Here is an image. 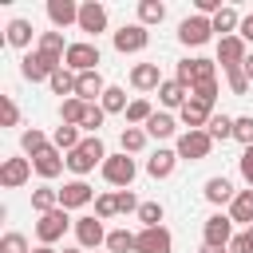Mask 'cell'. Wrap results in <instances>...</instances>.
Segmentation results:
<instances>
[{
  "instance_id": "cell-53",
  "label": "cell",
  "mask_w": 253,
  "mask_h": 253,
  "mask_svg": "<svg viewBox=\"0 0 253 253\" xmlns=\"http://www.w3.org/2000/svg\"><path fill=\"white\" fill-rule=\"evenodd\" d=\"M237 32H241V40H249V43H253V16H245V20H241V28H237Z\"/></svg>"
},
{
  "instance_id": "cell-24",
  "label": "cell",
  "mask_w": 253,
  "mask_h": 253,
  "mask_svg": "<svg viewBox=\"0 0 253 253\" xmlns=\"http://www.w3.org/2000/svg\"><path fill=\"white\" fill-rule=\"evenodd\" d=\"M233 198H237V190H233L229 178H210V182H206V202H210V206H225V202H233Z\"/></svg>"
},
{
  "instance_id": "cell-5",
  "label": "cell",
  "mask_w": 253,
  "mask_h": 253,
  "mask_svg": "<svg viewBox=\"0 0 253 253\" xmlns=\"http://www.w3.org/2000/svg\"><path fill=\"white\" fill-rule=\"evenodd\" d=\"M67 225H71V217H67L63 206L51 210V213H43V217L36 221V237H40V245H55V241L67 233Z\"/></svg>"
},
{
  "instance_id": "cell-20",
  "label": "cell",
  "mask_w": 253,
  "mask_h": 253,
  "mask_svg": "<svg viewBox=\"0 0 253 253\" xmlns=\"http://www.w3.org/2000/svg\"><path fill=\"white\" fill-rule=\"evenodd\" d=\"M47 20H51L55 28L79 24V4H71V0H47Z\"/></svg>"
},
{
  "instance_id": "cell-44",
  "label": "cell",
  "mask_w": 253,
  "mask_h": 253,
  "mask_svg": "<svg viewBox=\"0 0 253 253\" xmlns=\"http://www.w3.org/2000/svg\"><path fill=\"white\" fill-rule=\"evenodd\" d=\"M115 213H119V198H115V194H99V198H95V217L107 221V217H115Z\"/></svg>"
},
{
  "instance_id": "cell-22",
  "label": "cell",
  "mask_w": 253,
  "mask_h": 253,
  "mask_svg": "<svg viewBox=\"0 0 253 253\" xmlns=\"http://www.w3.org/2000/svg\"><path fill=\"white\" fill-rule=\"evenodd\" d=\"M174 166H178V150H154V154L146 158V174H150V178H170Z\"/></svg>"
},
{
  "instance_id": "cell-15",
  "label": "cell",
  "mask_w": 253,
  "mask_h": 253,
  "mask_svg": "<svg viewBox=\"0 0 253 253\" xmlns=\"http://www.w3.org/2000/svg\"><path fill=\"white\" fill-rule=\"evenodd\" d=\"M249 55H245V40L241 36H225V40H217V63L229 71V67H241Z\"/></svg>"
},
{
  "instance_id": "cell-37",
  "label": "cell",
  "mask_w": 253,
  "mask_h": 253,
  "mask_svg": "<svg viewBox=\"0 0 253 253\" xmlns=\"http://www.w3.org/2000/svg\"><path fill=\"white\" fill-rule=\"evenodd\" d=\"M20 146H24V154H32V158H36V154H40V150H47L51 142H47V134H43V130H36V126H32V130H24V134H20Z\"/></svg>"
},
{
  "instance_id": "cell-34",
  "label": "cell",
  "mask_w": 253,
  "mask_h": 253,
  "mask_svg": "<svg viewBox=\"0 0 253 253\" xmlns=\"http://www.w3.org/2000/svg\"><path fill=\"white\" fill-rule=\"evenodd\" d=\"M233 28H241L237 8H221V12L213 16V32H221V40H225V36H233Z\"/></svg>"
},
{
  "instance_id": "cell-38",
  "label": "cell",
  "mask_w": 253,
  "mask_h": 253,
  "mask_svg": "<svg viewBox=\"0 0 253 253\" xmlns=\"http://www.w3.org/2000/svg\"><path fill=\"white\" fill-rule=\"evenodd\" d=\"M119 142H123V154H138V150L146 146V130H142V126H126V130L119 134Z\"/></svg>"
},
{
  "instance_id": "cell-52",
  "label": "cell",
  "mask_w": 253,
  "mask_h": 253,
  "mask_svg": "<svg viewBox=\"0 0 253 253\" xmlns=\"http://www.w3.org/2000/svg\"><path fill=\"white\" fill-rule=\"evenodd\" d=\"M229 253H253L249 237H245V233H233V241H229Z\"/></svg>"
},
{
  "instance_id": "cell-35",
  "label": "cell",
  "mask_w": 253,
  "mask_h": 253,
  "mask_svg": "<svg viewBox=\"0 0 253 253\" xmlns=\"http://www.w3.org/2000/svg\"><path fill=\"white\" fill-rule=\"evenodd\" d=\"M99 107H103L107 115H119V111H126L130 103H126V91H123V87H107V95L99 99Z\"/></svg>"
},
{
  "instance_id": "cell-49",
  "label": "cell",
  "mask_w": 253,
  "mask_h": 253,
  "mask_svg": "<svg viewBox=\"0 0 253 253\" xmlns=\"http://www.w3.org/2000/svg\"><path fill=\"white\" fill-rule=\"evenodd\" d=\"M237 166H241V178H245V182H249V190H253V146H245V150H241Z\"/></svg>"
},
{
  "instance_id": "cell-1",
  "label": "cell",
  "mask_w": 253,
  "mask_h": 253,
  "mask_svg": "<svg viewBox=\"0 0 253 253\" xmlns=\"http://www.w3.org/2000/svg\"><path fill=\"white\" fill-rule=\"evenodd\" d=\"M95 162H107V150H103L99 134H87V138L67 154V170H75V174L83 178V174H91V170H95Z\"/></svg>"
},
{
  "instance_id": "cell-39",
  "label": "cell",
  "mask_w": 253,
  "mask_h": 253,
  "mask_svg": "<svg viewBox=\"0 0 253 253\" xmlns=\"http://www.w3.org/2000/svg\"><path fill=\"white\" fill-rule=\"evenodd\" d=\"M67 47H71V43H63V32H43V36H40V51H47V55H59V59H63Z\"/></svg>"
},
{
  "instance_id": "cell-48",
  "label": "cell",
  "mask_w": 253,
  "mask_h": 253,
  "mask_svg": "<svg viewBox=\"0 0 253 253\" xmlns=\"http://www.w3.org/2000/svg\"><path fill=\"white\" fill-rule=\"evenodd\" d=\"M198 103H206V107H213V99H217V83H202V87H194L190 91Z\"/></svg>"
},
{
  "instance_id": "cell-42",
  "label": "cell",
  "mask_w": 253,
  "mask_h": 253,
  "mask_svg": "<svg viewBox=\"0 0 253 253\" xmlns=\"http://www.w3.org/2000/svg\"><path fill=\"white\" fill-rule=\"evenodd\" d=\"M233 138H237L241 146H253V115L233 119Z\"/></svg>"
},
{
  "instance_id": "cell-29",
  "label": "cell",
  "mask_w": 253,
  "mask_h": 253,
  "mask_svg": "<svg viewBox=\"0 0 253 253\" xmlns=\"http://www.w3.org/2000/svg\"><path fill=\"white\" fill-rule=\"evenodd\" d=\"M79 142H83V138H79V126H67V123L55 126V134H51V146H55V150H67V154H71Z\"/></svg>"
},
{
  "instance_id": "cell-36",
  "label": "cell",
  "mask_w": 253,
  "mask_h": 253,
  "mask_svg": "<svg viewBox=\"0 0 253 253\" xmlns=\"http://www.w3.org/2000/svg\"><path fill=\"white\" fill-rule=\"evenodd\" d=\"M142 130H146L150 138H170V134H174V119H170V115H158V111H154V115H150V123H146Z\"/></svg>"
},
{
  "instance_id": "cell-40",
  "label": "cell",
  "mask_w": 253,
  "mask_h": 253,
  "mask_svg": "<svg viewBox=\"0 0 253 253\" xmlns=\"http://www.w3.org/2000/svg\"><path fill=\"white\" fill-rule=\"evenodd\" d=\"M206 134H210V138H221V142L233 138V119H229V115H213L210 126H206Z\"/></svg>"
},
{
  "instance_id": "cell-17",
  "label": "cell",
  "mask_w": 253,
  "mask_h": 253,
  "mask_svg": "<svg viewBox=\"0 0 253 253\" xmlns=\"http://www.w3.org/2000/svg\"><path fill=\"white\" fill-rule=\"evenodd\" d=\"M103 95H107V83H103V75H99V71H83V75L75 79V99L95 103V99H103Z\"/></svg>"
},
{
  "instance_id": "cell-19",
  "label": "cell",
  "mask_w": 253,
  "mask_h": 253,
  "mask_svg": "<svg viewBox=\"0 0 253 253\" xmlns=\"http://www.w3.org/2000/svg\"><path fill=\"white\" fill-rule=\"evenodd\" d=\"M166 79H162V71H158V63H134V71H130V87H138V91H158Z\"/></svg>"
},
{
  "instance_id": "cell-6",
  "label": "cell",
  "mask_w": 253,
  "mask_h": 253,
  "mask_svg": "<svg viewBox=\"0 0 253 253\" xmlns=\"http://www.w3.org/2000/svg\"><path fill=\"white\" fill-rule=\"evenodd\" d=\"M202 237L213 249H229V241H233V217L229 213H210L206 225H202Z\"/></svg>"
},
{
  "instance_id": "cell-47",
  "label": "cell",
  "mask_w": 253,
  "mask_h": 253,
  "mask_svg": "<svg viewBox=\"0 0 253 253\" xmlns=\"http://www.w3.org/2000/svg\"><path fill=\"white\" fill-rule=\"evenodd\" d=\"M225 75H229V91H233V95H245V91H249V75H245V67H229Z\"/></svg>"
},
{
  "instance_id": "cell-3",
  "label": "cell",
  "mask_w": 253,
  "mask_h": 253,
  "mask_svg": "<svg viewBox=\"0 0 253 253\" xmlns=\"http://www.w3.org/2000/svg\"><path fill=\"white\" fill-rule=\"evenodd\" d=\"M174 79L194 91V87H202V83H217V67H213V59H182Z\"/></svg>"
},
{
  "instance_id": "cell-10",
  "label": "cell",
  "mask_w": 253,
  "mask_h": 253,
  "mask_svg": "<svg viewBox=\"0 0 253 253\" xmlns=\"http://www.w3.org/2000/svg\"><path fill=\"white\" fill-rule=\"evenodd\" d=\"M146 43H150V32H146L142 24H123V28L115 32V51H123V55H126V51H142Z\"/></svg>"
},
{
  "instance_id": "cell-4",
  "label": "cell",
  "mask_w": 253,
  "mask_h": 253,
  "mask_svg": "<svg viewBox=\"0 0 253 253\" xmlns=\"http://www.w3.org/2000/svg\"><path fill=\"white\" fill-rule=\"evenodd\" d=\"M178 158H186V162H202V158H210V150H213V138L206 134V130H186L182 138H178Z\"/></svg>"
},
{
  "instance_id": "cell-57",
  "label": "cell",
  "mask_w": 253,
  "mask_h": 253,
  "mask_svg": "<svg viewBox=\"0 0 253 253\" xmlns=\"http://www.w3.org/2000/svg\"><path fill=\"white\" fill-rule=\"evenodd\" d=\"M245 237H249V245H253V225H249V229H245Z\"/></svg>"
},
{
  "instance_id": "cell-28",
  "label": "cell",
  "mask_w": 253,
  "mask_h": 253,
  "mask_svg": "<svg viewBox=\"0 0 253 253\" xmlns=\"http://www.w3.org/2000/svg\"><path fill=\"white\" fill-rule=\"evenodd\" d=\"M162 20H166V4H162V0H142V4H138V24H142V28L162 24Z\"/></svg>"
},
{
  "instance_id": "cell-2",
  "label": "cell",
  "mask_w": 253,
  "mask_h": 253,
  "mask_svg": "<svg viewBox=\"0 0 253 253\" xmlns=\"http://www.w3.org/2000/svg\"><path fill=\"white\" fill-rule=\"evenodd\" d=\"M59 67H63V59H59V55H47V51H40V47H36V51H28V55L20 59V75H24V79H32V83L51 79Z\"/></svg>"
},
{
  "instance_id": "cell-58",
  "label": "cell",
  "mask_w": 253,
  "mask_h": 253,
  "mask_svg": "<svg viewBox=\"0 0 253 253\" xmlns=\"http://www.w3.org/2000/svg\"><path fill=\"white\" fill-rule=\"evenodd\" d=\"M63 253H79V249H63Z\"/></svg>"
},
{
  "instance_id": "cell-45",
  "label": "cell",
  "mask_w": 253,
  "mask_h": 253,
  "mask_svg": "<svg viewBox=\"0 0 253 253\" xmlns=\"http://www.w3.org/2000/svg\"><path fill=\"white\" fill-rule=\"evenodd\" d=\"M0 253H32V249H28V237L24 233H4L0 237Z\"/></svg>"
},
{
  "instance_id": "cell-32",
  "label": "cell",
  "mask_w": 253,
  "mask_h": 253,
  "mask_svg": "<svg viewBox=\"0 0 253 253\" xmlns=\"http://www.w3.org/2000/svg\"><path fill=\"white\" fill-rule=\"evenodd\" d=\"M87 107H91V103H83V99H63L59 119H63L67 126H79V123H83V115H87Z\"/></svg>"
},
{
  "instance_id": "cell-55",
  "label": "cell",
  "mask_w": 253,
  "mask_h": 253,
  "mask_svg": "<svg viewBox=\"0 0 253 253\" xmlns=\"http://www.w3.org/2000/svg\"><path fill=\"white\" fill-rule=\"evenodd\" d=\"M202 253H229V249H213V245H202Z\"/></svg>"
},
{
  "instance_id": "cell-18",
  "label": "cell",
  "mask_w": 253,
  "mask_h": 253,
  "mask_svg": "<svg viewBox=\"0 0 253 253\" xmlns=\"http://www.w3.org/2000/svg\"><path fill=\"white\" fill-rule=\"evenodd\" d=\"M91 198H95V190H91L83 178H75V182H67V186L59 190V206H63V210H79V206H87Z\"/></svg>"
},
{
  "instance_id": "cell-11",
  "label": "cell",
  "mask_w": 253,
  "mask_h": 253,
  "mask_svg": "<svg viewBox=\"0 0 253 253\" xmlns=\"http://www.w3.org/2000/svg\"><path fill=\"white\" fill-rule=\"evenodd\" d=\"M32 178V158H4L0 166V186L4 190H20Z\"/></svg>"
},
{
  "instance_id": "cell-12",
  "label": "cell",
  "mask_w": 253,
  "mask_h": 253,
  "mask_svg": "<svg viewBox=\"0 0 253 253\" xmlns=\"http://www.w3.org/2000/svg\"><path fill=\"white\" fill-rule=\"evenodd\" d=\"M75 237H79V245L83 249H99L103 241H107V229H103V217H79L75 221Z\"/></svg>"
},
{
  "instance_id": "cell-43",
  "label": "cell",
  "mask_w": 253,
  "mask_h": 253,
  "mask_svg": "<svg viewBox=\"0 0 253 253\" xmlns=\"http://www.w3.org/2000/svg\"><path fill=\"white\" fill-rule=\"evenodd\" d=\"M103 119H107V111L91 103V107H87V115H83V123H79V130H87V134H95V130L103 126Z\"/></svg>"
},
{
  "instance_id": "cell-8",
  "label": "cell",
  "mask_w": 253,
  "mask_h": 253,
  "mask_svg": "<svg viewBox=\"0 0 253 253\" xmlns=\"http://www.w3.org/2000/svg\"><path fill=\"white\" fill-rule=\"evenodd\" d=\"M210 36H213V20H206V16H186V20L178 24V40H182L186 47H202Z\"/></svg>"
},
{
  "instance_id": "cell-25",
  "label": "cell",
  "mask_w": 253,
  "mask_h": 253,
  "mask_svg": "<svg viewBox=\"0 0 253 253\" xmlns=\"http://www.w3.org/2000/svg\"><path fill=\"white\" fill-rule=\"evenodd\" d=\"M229 217L241 225H253V190H237V198L229 202Z\"/></svg>"
},
{
  "instance_id": "cell-9",
  "label": "cell",
  "mask_w": 253,
  "mask_h": 253,
  "mask_svg": "<svg viewBox=\"0 0 253 253\" xmlns=\"http://www.w3.org/2000/svg\"><path fill=\"white\" fill-rule=\"evenodd\" d=\"M63 67H71L75 75L99 71V47H95V43H71L67 55H63Z\"/></svg>"
},
{
  "instance_id": "cell-31",
  "label": "cell",
  "mask_w": 253,
  "mask_h": 253,
  "mask_svg": "<svg viewBox=\"0 0 253 253\" xmlns=\"http://www.w3.org/2000/svg\"><path fill=\"white\" fill-rule=\"evenodd\" d=\"M75 79H79V75H75L71 67H59L47 83H51V91H55V95H71V99H75Z\"/></svg>"
},
{
  "instance_id": "cell-27",
  "label": "cell",
  "mask_w": 253,
  "mask_h": 253,
  "mask_svg": "<svg viewBox=\"0 0 253 253\" xmlns=\"http://www.w3.org/2000/svg\"><path fill=\"white\" fill-rule=\"evenodd\" d=\"M134 245H138V233H130V229H111L107 233V253H134Z\"/></svg>"
},
{
  "instance_id": "cell-26",
  "label": "cell",
  "mask_w": 253,
  "mask_h": 253,
  "mask_svg": "<svg viewBox=\"0 0 253 253\" xmlns=\"http://www.w3.org/2000/svg\"><path fill=\"white\" fill-rule=\"evenodd\" d=\"M32 210L43 217V213H51V210H59V190H51V186H40V190H32Z\"/></svg>"
},
{
  "instance_id": "cell-23",
  "label": "cell",
  "mask_w": 253,
  "mask_h": 253,
  "mask_svg": "<svg viewBox=\"0 0 253 253\" xmlns=\"http://www.w3.org/2000/svg\"><path fill=\"white\" fill-rule=\"evenodd\" d=\"M210 119H213V115H210V107H206V103H198V99L190 95V103L182 107V123H186L190 130H202V126H210Z\"/></svg>"
},
{
  "instance_id": "cell-33",
  "label": "cell",
  "mask_w": 253,
  "mask_h": 253,
  "mask_svg": "<svg viewBox=\"0 0 253 253\" xmlns=\"http://www.w3.org/2000/svg\"><path fill=\"white\" fill-rule=\"evenodd\" d=\"M150 115H154V107H150L146 99H130V107H126V126H146Z\"/></svg>"
},
{
  "instance_id": "cell-56",
  "label": "cell",
  "mask_w": 253,
  "mask_h": 253,
  "mask_svg": "<svg viewBox=\"0 0 253 253\" xmlns=\"http://www.w3.org/2000/svg\"><path fill=\"white\" fill-rule=\"evenodd\" d=\"M32 253H55V249H51V245H40V249H32Z\"/></svg>"
},
{
  "instance_id": "cell-46",
  "label": "cell",
  "mask_w": 253,
  "mask_h": 253,
  "mask_svg": "<svg viewBox=\"0 0 253 253\" xmlns=\"http://www.w3.org/2000/svg\"><path fill=\"white\" fill-rule=\"evenodd\" d=\"M0 123L4 126H16L20 123V107L12 103V95H0Z\"/></svg>"
},
{
  "instance_id": "cell-54",
  "label": "cell",
  "mask_w": 253,
  "mask_h": 253,
  "mask_svg": "<svg viewBox=\"0 0 253 253\" xmlns=\"http://www.w3.org/2000/svg\"><path fill=\"white\" fill-rule=\"evenodd\" d=\"M241 67H245V75H249V83H253V55H249V59H245Z\"/></svg>"
},
{
  "instance_id": "cell-51",
  "label": "cell",
  "mask_w": 253,
  "mask_h": 253,
  "mask_svg": "<svg viewBox=\"0 0 253 253\" xmlns=\"http://www.w3.org/2000/svg\"><path fill=\"white\" fill-rule=\"evenodd\" d=\"M194 4H198V16H206V20H210V16H217V12L225 8L221 0H194Z\"/></svg>"
},
{
  "instance_id": "cell-16",
  "label": "cell",
  "mask_w": 253,
  "mask_h": 253,
  "mask_svg": "<svg viewBox=\"0 0 253 253\" xmlns=\"http://www.w3.org/2000/svg\"><path fill=\"white\" fill-rule=\"evenodd\" d=\"M63 166H67V158H63V150H55V146H47V150H40V154L32 158V170H36L40 178H59Z\"/></svg>"
},
{
  "instance_id": "cell-14",
  "label": "cell",
  "mask_w": 253,
  "mask_h": 253,
  "mask_svg": "<svg viewBox=\"0 0 253 253\" xmlns=\"http://www.w3.org/2000/svg\"><path fill=\"white\" fill-rule=\"evenodd\" d=\"M79 32H87V36L107 32V8H103V4H95V0L79 4Z\"/></svg>"
},
{
  "instance_id": "cell-7",
  "label": "cell",
  "mask_w": 253,
  "mask_h": 253,
  "mask_svg": "<svg viewBox=\"0 0 253 253\" xmlns=\"http://www.w3.org/2000/svg\"><path fill=\"white\" fill-rule=\"evenodd\" d=\"M134 174H138V166H134V158H126V154H107V162H103V178L111 182V186H130L134 182Z\"/></svg>"
},
{
  "instance_id": "cell-13",
  "label": "cell",
  "mask_w": 253,
  "mask_h": 253,
  "mask_svg": "<svg viewBox=\"0 0 253 253\" xmlns=\"http://www.w3.org/2000/svg\"><path fill=\"white\" fill-rule=\"evenodd\" d=\"M170 249H174V237H170V229H162V225L142 229V233H138V245H134V253H170Z\"/></svg>"
},
{
  "instance_id": "cell-41",
  "label": "cell",
  "mask_w": 253,
  "mask_h": 253,
  "mask_svg": "<svg viewBox=\"0 0 253 253\" xmlns=\"http://www.w3.org/2000/svg\"><path fill=\"white\" fill-rule=\"evenodd\" d=\"M138 221H142V229L162 225V206H158V202H142V206H138Z\"/></svg>"
},
{
  "instance_id": "cell-30",
  "label": "cell",
  "mask_w": 253,
  "mask_h": 253,
  "mask_svg": "<svg viewBox=\"0 0 253 253\" xmlns=\"http://www.w3.org/2000/svg\"><path fill=\"white\" fill-rule=\"evenodd\" d=\"M32 32H36L32 20H12V24H8V43H12V47H28V43H32Z\"/></svg>"
},
{
  "instance_id": "cell-50",
  "label": "cell",
  "mask_w": 253,
  "mask_h": 253,
  "mask_svg": "<svg viewBox=\"0 0 253 253\" xmlns=\"http://www.w3.org/2000/svg\"><path fill=\"white\" fill-rule=\"evenodd\" d=\"M115 198H119V213H130V210H134V213H138V206H142V202H138V198H134V194H130V190H119V194H115Z\"/></svg>"
},
{
  "instance_id": "cell-21",
  "label": "cell",
  "mask_w": 253,
  "mask_h": 253,
  "mask_svg": "<svg viewBox=\"0 0 253 253\" xmlns=\"http://www.w3.org/2000/svg\"><path fill=\"white\" fill-rule=\"evenodd\" d=\"M158 103H162V107H178V111H182V107L190 103V87H186V83H178V79H166V83L158 87Z\"/></svg>"
}]
</instances>
